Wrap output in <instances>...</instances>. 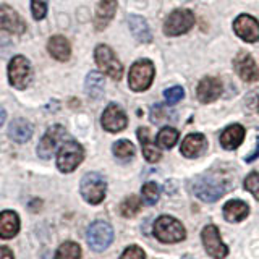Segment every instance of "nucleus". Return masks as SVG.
<instances>
[{
  "mask_svg": "<svg viewBox=\"0 0 259 259\" xmlns=\"http://www.w3.org/2000/svg\"><path fill=\"white\" fill-rule=\"evenodd\" d=\"M81 196H83L89 204H101L105 198V191H107V182L101 174H86L83 177L79 185Z\"/></svg>",
  "mask_w": 259,
  "mask_h": 259,
  "instance_id": "nucleus-3",
  "label": "nucleus"
},
{
  "mask_svg": "<svg viewBox=\"0 0 259 259\" xmlns=\"http://www.w3.org/2000/svg\"><path fill=\"white\" fill-rule=\"evenodd\" d=\"M104 76L99 71H91L86 78V93L91 99H99L104 94Z\"/></svg>",
  "mask_w": 259,
  "mask_h": 259,
  "instance_id": "nucleus-26",
  "label": "nucleus"
},
{
  "mask_svg": "<svg viewBox=\"0 0 259 259\" xmlns=\"http://www.w3.org/2000/svg\"><path fill=\"white\" fill-rule=\"evenodd\" d=\"M175 118L172 113H170V110H165L164 105H154L152 110H151V120L152 123H164V121H168Z\"/></svg>",
  "mask_w": 259,
  "mask_h": 259,
  "instance_id": "nucleus-32",
  "label": "nucleus"
},
{
  "mask_svg": "<svg viewBox=\"0 0 259 259\" xmlns=\"http://www.w3.org/2000/svg\"><path fill=\"white\" fill-rule=\"evenodd\" d=\"M141 194H143V201L146 202V204L154 206V204H156V202L159 201L160 190H159V186H157L156 183H154V182H149V183H146V185L143 186Z\"/></svg>",
  "mask_w": 259,
  "mask_h": 259,
  "instance_id": "nucleus-31",
  "label": "nucleus"
},
{
  "mask_svg": "<svg viewBox=\"0 0 259 259\" xmlns=\"http://www.w3.org/2000/svg\"><path fill=\"white\" fill-rule=\"evenodd\" d=\"M233 29L237 36L246 42H257L259 40V21L249 15H240L233 21Z\"/></svg>",
  "mask_w": 259,
  "mask_h": 259,
  "instance_id": "nucleus-13",
  "label": "nucleus"
},
{
  "mask_svg": "<svg viewBox=\"0 0 259 259\" xmlns=\"http://www.w3.org/2000/svg\"><path fill=\"white\" fill-rule=\"evenodd\" d=\"M245 140V128L238 123H233L230 126H227L224 130V133L221 135V144L222 148L227 151L237 149L238 146Z\"/></svg>",
  "mask_w": 259,
  "mask_h": 259,
  "instance_id": "nucleus-19",
  "label": "nucleus"
},
{
  "mask_svg": "<svg viewBox=\"0 0 259 259\" xmlns=\"http://www.w3.org/2000/svg\"><path fill=\"white\" fill-rule=\"evenodd\" d=\"M152 79H154V65L151 60H138L136 63H133L132 70H130V78H128V83L130 88L133 91H146L151 84H152Z\"/></svg>",
  "mask_w": 259,
  "mask_h": 259,
  "instance_id": "nucleus-6",
  "label": "nucleus"
},
{
  "mask_svg": "<svg viewBox=\"0 0 259 259\" xmlns=\"http://www.w3.org/2000/svg\"><path fill=\"white\" fill-rule=\"evenodd\" d=\"M67 136V130H65L62 125H54L46 132V135L42 136V140L39 141L37 146V156L40 159H51L55 149L59 148L60 143L63 141V138Z\"/></svg>",
  "mask_w": 259,
  "mask_h": 259,
  "instance_id": "nucleus-9",
  "label": "nucleus"
},
{
  "mask_svg": "<svg viewBox=\"0 0 259 259\" xmlns=\"http://www.w3.org/2000/svg\"><path fill=\"white\" fill-rule=\"evenodd\" d=\"M201 238H202V245H204L207 254L210 257L224 259L227 254H229V248L222 243L221 233H219V229L215 225H206L204 229H202Z\"/></svg>",
  "mask_w": 259,
  "mask_h": 259,
  "instance_id": "nucleus-11",
  "label": "nucleus"
},
{
  "mask_svg": "<svg viewBox=\"0 0 259 259\" xmlns=\"http://www.w3.org/2000/svg\"><path fill=\"white\" fill-rule=\"evenodd\" d=\"M257 109H259V107H257Z\"/></svg>",
  "mask_w": 259,
  "mask_h": 259,
  "instance_id": "nucleus-41",
  "label": "nucleus"
},
{
  "mask_svg": "<svg viewBox=\"0 0 259 259\" xmlns=\"http://www.w3.org/2000/svg\"><path fill=\"white\" fill-rule=\"evenodd\" d=\"M5 118H7V113H5V109H4V107H0V128H2V125H4V121H5Z\"/></svg>",
  "mask_w": 259,
  "mask_h": 259,
  "instance_id": "nucleus-39",
  "label": "nucleus"
},
{
  "mask_svg": "<svg viewBox=\"0 0 259 259\" xmlns=\"http://www.w3.org/2000/svg\"><path fill=\"white\" fill-rule=\"evenodd\" d=\"M183 259H193V257H191V256H185Z\"/></svg>",
  "mask_w": 259,
  "mask_h": 259,
  "instance_id": "nucleus-40",
  "label": "nucleus"
},
{
  "mask_svg": "<svg viewBox=\"0 0 259 259\" xmlns=\"http://www.w3.org/2000/svg\"><path fill=\"white\" fill-rule=\"evenodd\" d=\"M194 24V15L190 10H175L164 23V32L167 36H180L188 32Z\"/></svg>",
  "mask_w": 259,
  "mask_h": 259,
  "instance_id": "nucleus-8",
  "label": "nucleus"
},
{
  "mask_svg": "<svg viewBox=\"0 0 259 259\" xmlns=\"http://www.w3.org/2000/svg\"><path fill=\"white\" fill-rule=\"evenodd\" d=\"M8 136L16 143H26L32 136V125L24 118H16L10 123L8 128Z\"/></svg>",
  "mask_w": 259,
  "mask_h": 259,
  "instance_id": "nucleus-24",
  "label": "nucleus"
},
{
  "mask_svg": "<svg viewBox=\"0 0 259 259\" xmlns=\"http://www.w3.org/2000/svg\"><path fill=\"white\" fill-rule=\"evenodd\" d=\"M249 214V207L245 201L232 199L224 206V217L229 222H241L243 219H246Z\"/></svg>",
  "mask_w": 259,
  "mask_h": 259,
  "instance_id": "nucleus-22",
  "label": "nucleus"
},
{
  "mask_svg": "<svg viewBox=\"0 0 259 259\" xmlns=\"http://www.w3.org/2000/svg\"><path fill=\"white\" fill-rule=\"evenodd\" d=\"M182 154L188 159H196L201 154H204L207 149V141L206 138L199 133H191L183 140L182 143Z\"/></svg>",
  "mask_w": 259,
  "mask_h": 259,
  "instance_id": "nucleus-17",
  "label": "nucleus"
},
{
  "mask_svg": "<svg viewBox=\"0 0 259 259\" xmlns=\"http://www.w3.org/2000/svg\"><path fill=\"white\" fill-rule=\"evenodd\" d=\"M178 136H180V135H178V132L175 128L164 126L157 135V144L160 146V148H164V149H170V148H174V146L177 144Z\"/></svg>",
  "mask_w": 259,
  "mask_h": 259,
  "instance_id": "nucleus-29",
  "label": "nucleus"
},
{
  "mask_svg": "<svg viewBox=\"0 0 259 259\" xmlns=\"http://www.w3.org/2000/svg\"><path fill=\"white\" fill-rule=\"evenodd\" d=\"M102 126L104 130H107L110 133H118L121 130L126 128L128 118L126 113L121 110V107H118L117 104H109L107 109L102 113Z\"/></svg>",
  "mask_w": 259,
  "mask_h": 259,
  "instance_id": "nucleus-12",
  "label": "nucleus"
},
{
  "mask_svg": "<svg viewBox=\"0 0 259 259\" xmlns=\"http://www.w3.org/2000/svg\"><path fill=\"white\" fill-rule=\"evenodd\" d=\"M138 138H140V143L143 146V154H144V159L151 162V164H154V162H159L162 154L159 151V148L156 144H154L151 141V133L148 128H138Z\"/></svg>",
  "mask_w": 259,
  "mask_h": 259,
  "instance_id": "nucleus-21",
  "label": "nucleus"
},
{
  "mask_svg": "<svg viewBox=\"0 0 259 259\" xmlns=\"http://www.w3.org/2000/svg\"><path fill=\"white\" fill-rule=\"evenodd\" d=\"M47 49H49V54H51L55 60L67 62L70 59V54H71L70 42L63 36L51 37V40H49V44H47Z\"/></svg>",
  "mask_w": 259,
  "mask_h": 259,
  "instance_id": "nucleus-25",
  "label": "nucleus"
},
{
  "mask_svg": "<svg viewBox=\"0 0 259 259\" xmlns=\"http://www.w3.org/2000/svg\"><path fill=\"white\" fill-rule=\"evenodd\" d=\"M245 188L259 201V172H253L245 178Z\"/></svg>",
  "mask_w": 259,
  "mask_h": 259,
  "instance_id": "nucleus-34",
  "label": "nucleus"
},
{
  "mask_svg": "<svg viewBox=\"0 0 259 259\" xmlns=\"http://www.w3.org/2000/svg\"><path fill=\"white\" fill-rule=\"evenodd\" d=\"M31 12L36 20H42L47 13V0H31Z\"/></svg>",
  "mask_w": 259,
  "mask_h": 259,
  "instance_id": "nucleus-35",
  "label": "nucleus"
},
{
  "mask_svg": "<svg viewBox=\"0 0 259 259\" xmlns=\"http://www.w3.org/2000/svg\"><path fill=\"white\" fill-rule=\"evenodd\" d=\"M88 245L94 251H104L107 249L113 241V229L110 224L104 221H97L89 225L86 233Z\"/></svg>",
  "mask_w": 259,
  "mask_h": 259,
  "instance_id": "nucleus-7",
  "label": "nucleus"
},
{
  "mask_svg": "<svg viewBox=\"0 0 259 259\" xmlns=\"http://www.w3.org/2000/svg\"><path fill=\"white\" fill-rule=\"evenodd\" d=\"M115 12H117V0H101L99 8H97V12H96V20H94L96 29L102 31L110 23Z\"/></svg>",
  "mask_w": 259,
  "mask_h": 259,
  "instance_id": "nucleus-20",
  "label": "nucleus"
},
{
  "mask_svg": "<svg viewBox=\"0 0 259 259\" xmlns=\"http://www.w3.org/2000/svg\"><path fill=\"white\" fill-rule=\"evenodd\" d=\"M259 157V136H257V141H256V149L249 154V156H246V162H253V160H256Z\"/></svg>",
  "mask_w": 259,
  "mask_h": 259,
  "instance_id": "nucleus-38",
  "label": "nucleus"
},
{
  "mask_svg": "<svg viewBox=\"0 0 259 259\" xmlns=\"http://www.w3.org/2000/svg\"><path fill=\"white\" fill-rule=\"evenodd\" d=\"M55 259H81V248L75 241H65L59 246Z\"/></svg>",
  "mask_w": 259,
  "mask_h": 259,
  "instance_id": "nucleus-27",
  "label": "nucleus"
},
{
  "mask_svg": "<svg viewBox=\"0 0 259 259\" xmlns=\"http://www.w3.org/2000/svg\"><path fill=\"white\" fill-rule=\"evenodd\" d=\"M183 96H185V91H183L182 86H172V88H168V89H165V91H164L165 102L170 104V105L180 102L183 99Z\"/></svg>",
  "mask_w": 259,
  "mask_h": 259,
  "instance_id": "nucleus-33",
  "label": "nucleus"
},
{
  "mask_svg": "<svg viewBox=\"0 0 259 259\" xmlns=\"http://www.w3.org/2000/svg\"><path fill=\"white\" fill-rule=\"evenodd\" d=\"M141 209V201L138 196H128L123 202L120 204V214L123 217H135Z\"/></svg>",
  "mask_w": 259,
  "mask_h": 259,
  "instance_id": "nucleus-30",
  "label": "nucleus"
},
{
  "mask_svg": "<svg viewBox=\"0 0 259 259\" xmlns=\"http://www.w3.org/2000/svg\"><path fill=\"white\" fill-rule=\"evenodd\" d=\"M118 259H146V254L140 246L133 245V246H128Z\"/></svg>",
  "mask_w": 259,
  "mask_h": 259,
  "instance_id": "nucleus-36",
  "label": "nucleus"
},
{
  "mask_svg": "<svg viewBox=\"0 0 259 259\" xmlns=\"http://www.w3.org/2000/svg\"><path fill=\"white\" fill-rule=\"evenodd\" d=\"M0 259H15L12 249L7 246H0Z\"/></svg>",
  "mask_w": 259,
  "mask_h": 259,
  "instance_id": "nucleus-37",
  "label": "nucleus"
},
{
  "mask_svg": "<svg viewBox=\"0 0 259 259\" xmlns=\"http://www.w3.org/2000/svg\"><path fill=\"white\" fill-rule=\"evenodd\" d=\"M154 235L162 243H178L186 238L185 227L172 215H160L154 222Z\"/></svg>",
  "mask_w": 259,
  "mask_h": 259,
  "instance_id": "nucleus-2",
  "label": "nucleus"
},
{
  "mask_svg": "<svg viewBox=\"0 0 259 259\" xmlns=\"http://www.w3.org/2000/svg\"><path fill=\"white\" fill-rule=\"evenodd\" d=\"M84 159V151L81 148V144L76 141H67L65 143L59 154H57V167L60 172L68 174L73 172Z\"/></svg>",
  "mask_w": 259,
  "mask_h": 259,
  "instance_id": "nucleus-4",
  "label": "nucleus"
},
{
  "mask_svg": "<svg viewBox=\"0 0 259 259\" xmlns=\"http://www.w3.org/2000/svg\"><path fill=\"white\" fill-rule=\"evenodd\" d=\"M191 191L198 199L204 201V202H214L217 199H221L225 191H227V185L221 182L215 177H198L191 182Z\"/></svg>",
  "mask_w": 259,
  "mask_h": 259,
  "instance_id": "nucleus-1",
  "label": "nucleus"
},
{
  "mask_svg": "<svg viewBox=\"0 0 259 259\" xmlns=\"http://www.w3.org/2000/svg\"><path fill=\"white\" fill-rule=\"evenodd\" d=\"M128 26L132 34L140 40V42H151L152 40V34H151V29L148 26V23L143 18V16H138V15H130L128 16Z\"/></svg>",
  "mask_w": 259,
  "mask_h": 259,
  "instance_id": "nucleus-23",
  "label": "nucleus"
},
{
  "mask_svg": "<svg viewBox=\"0 0 259 259\" xmlns=\"http://www.w3.org/2000/svg\"><path fill=\"white\" fill-rule=\"evenodd\" d=\"M20 232V217L13 210L0 212V238L12 240Z\"/></svg>",
  "mask_w": 259,
  "mask_h": 259,
  "instance_id": "nucleus-18",
  "label": "nucleus"
},
{
  "mask_svg": "<svg viewBox=\"0 0 259 259\" xmlns=\"http://www.w3.org/2000/svg\"><path fill=\"white\" fill-rule=\"evenodd\" d=\"M26 24L21 16L16 13L12 7L0 5V31L10 32V34H23Z\"/></svg>",
  "mask_w": 259,
  "mask_h": 259,
  "instance_id": "nucleus-14",
  "label": "nucleus"
},
{
  "mask_svg": "<svg viewBox=\"0 0 259 259\" xmlns=\"http://www.w3.org/2000/svg\"><path fill=\"white\" fill-rule=\"evenodd\" d=\"M8 79L16 89H24L28 86L31 79V67L26 57L16 55L15 59H12L10 65H8Z\"/></svg>",
  "mask_w": 259,
  "mask_h": 259,
  "instance_id": "nucleus-10",
  "label": "nucleus"
},
{
  "mask_svg": "<svg viewBox=\"0 0 259 259\" xmlns=\"http://www.w3.org/2000/svg\"><path fill=\"white\" fill-rule=\"evenodd\" d=\"M94 59L99 70L105 75H109L112 79H120L123 75V65L118 62L115 54L112 52V49L105 44H99L94 51Z\"/></svg>",
  "mask_w": 259,
  "mask_h": 259,
  "instance_id": "nucleus-5",
  "label": "nucleus"
},
{
  "mask_svg": "<svg viewBox=\"0 0 259 259\" xmlns=\"http://www.w3.org/2000/svg\"><path fill=\"white\" fill-rule=\"evenodd\" d=\"M235 70L238 76L246 83H254L259 79V68L254 59L248 52H240L235 59Z\"/></svg>",
  "mask_w": 259,
  "mask_h": 259,
  "instance_id": "nucleus-15",
  "label": "nucleus"
},
{
  "mask_svg": "<svg viewBox=\"0 0 259 259\" xmlns=\"http://www.w3.org/2000/svg\"><path fill=\"white\" fill-rule=\"evenodd\" d=\"M112 151H113V156H115L117 159L125 160V162L130 160V159H133L135 157V152H136L133 143H130L128 140H120V141H117L115 144H113Z\"/></svg>",
  "mask_w": 259,
  "mask_h": 259,
  "instance_id": "nucleus-28",
  "label": "nucleus"
},
{
  "mask_svg": "<svg viewBox=\"0 0 259 259\" xmlns=\"http://www.w3.org/2000/svg\"><path fill=\"white\" fill-rule=\"evenodd\" d=\"M196 94H198V99L202 104L212 102V101H215V99L221 97V94H222V83L217 78H212V76L202 78L199 81V84H198Z\"/></svg>",
  "mask_w": 259,
  "mask_h": 259,
  "instance_id": "nucleus-16",
  "label": "nucleus"
}]
</instances>
